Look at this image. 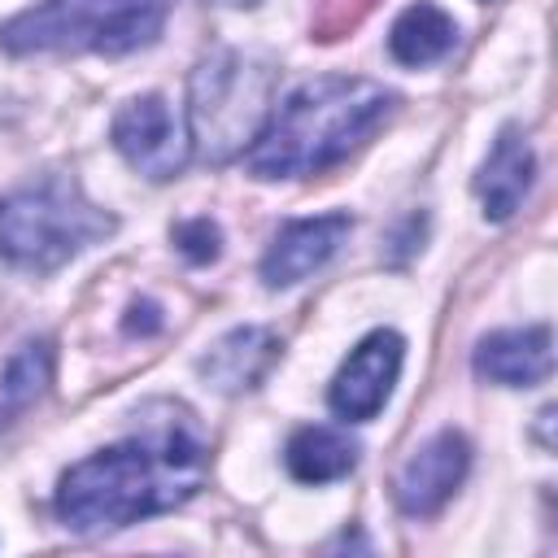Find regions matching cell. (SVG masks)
<instances>
[{"label": "cell", "instance_id": "cell-6", "mask_svg": "<svg viewBox=\"0 0 558 558\" xmlns=\"http://www.w3.org/2000/svg\"><path fill=\"white\" fill-rule=\"evenodd\" d=\"M113 144H118V153L126 157L131 170L161 183V179H174L187 166L192 135L179 126L174 109L161 96H135L113 118Z\"/></svg>", "mask_w": 558, "mask_h": 558}, {"label": "cell", "instance_id": "cell-13", "mask_svg": "<svg viewBox=\"0 0 558 558\" xmlns=\"http://www.w3.org/2000/svg\"><path fill=\"white\" fill-rule=\"evenodd\" d=\"M288 471L301 480V484H331V480H344L353 466H357V440L340 427H301L292 440H288Z\"/></svg>", "mask_w": 558, "mask_h": 558}, {"label": "cell", "instance_id": "cell-8", "mask_svg": "<svg viewBox=\"0 0 558 558\" xmlns=\"http://www.w3.org/2000/svg\"><path fill=\"white\" fill-rule=\"evenodd\" d=\"M466 462H471V449H466L462 432H453V427L436 432V436L423 440V445L405 458V466L397 471V484H392L397 506H401L405 514H436V510L453 497V488L462 484Z\"/></svg>", "mask_w": 558, "mask_h": 558}, {"label": "cell", "instance_id": "cell-10", "mask_svg": "<svg viewBox=\"0 0 558 558\" xmlns=\"http://www.w3.org/2000/svg\"><path fill=\"white\" fill-rule=\"evenodd\" d=\"M475 371L506 388H532V384L549 379V371H554L549 327L536 323V327H510V331L484 336L475 349Z\"/></svg>", "mask_w": 558, "mask_h": 558}, {"label": "cell", "instance_id": "cell-3", "mask_svg": "<svg viewBox=\"0 0 558 558\" xmlns=\"http://www.w3.org/2000/svg\"><path fill=\"white\" fill-rule=\"evenodd\" d=\"M174 0H39L4 22L9 52H105L122 57L148 48Z\"/></svg>", "mask_w": 558, "mask_h": 558}, {"label": "cell", "instance_id": "cell-14", "mask_svg": "<svg viewBox=\"0 0 558 558\" xmlns=\"http://www.w3.org/2000/svg\"><path fill=\"white\" fill-rule=\"evenodd\" d=\"M453 39H458L453 17L440 4H427V0L410 4L388 31V48L401 65H432L453 48Z\"/></svg>", "mask_w": 558, "mask_h": 558}, {"label": "cell", "instance_id": "cell-11", "mask_svg": "<svg viewBox=\"0 0 558 558\" xmlns=\"http://www.w3.org/2000/svg\"><path fill=\"white\" fill-rule=\"evenodd\" d=\"M532 187V144L519 126H506L488 153V161L480 166V179H475V192H480V205H484V218L501 222L510 218L523 196Z\"/></svg>", "mask_w": 558, "mask_h": 558}, {"label": "cell", "instance_id": "cell-17", "mask_svg": "<svg viewBox=\"0 0 558 558\" xmlns=\"http://www.w3.org/2000/svg\"><path fill=\"white\" fill-rule=\"evenodd\" d=\"M218 4H253V0H218Z\"/></svg>", "mask_w": 558, "mask_h": 558}, {"label": "cell", "instance_id": "cell-7", "mask_svg": "<svg viewBox=\"0 0 558 558\" xmlns=\"http://www.w3.org/2000/svg\"><path fill=\"white\" fill-rule=\"evenodd\" d=\"M401 353H405V340H401L397 331H388V327L371 331V336L344 357V366L336 371L331 392H327V405H331L344 423L375 418L379 405L388 401L392 384H397Z\"/></svg>", "mask_w": 558, "mask_h": 558}, {"label": "cell", "instance_id": "cell-2", "mask_svg": "<svg viewBox=\"0 0 558 558\" xmlns=\"http://www.w3.org/2000/svg\"><path fill=\"white\" fill-rule=\"evenodd\" d=\"M392 109V92L371 78L323 74L301 83L244 153L248 174L257 179H296L318 174L349 157Z\"/></svg>", "mask_w": 558, "mask_h": 558}, {"label": "cell", "instance_id": "cell-12", "mask_svg": "<svg viewBox=\"0 0 558 558\" xmlns=\"http://www.w3.org/2000/svg\"><path fill=\"white\" fill-rule=\"evenodd\" d=\"M275 357H279V340L266 327H235L205 353L201 371L218 392H244L270 371Z\"/></svg>", "mask_w": 558, "mask_h": 558}, {"label": "cell", "instance_id": "cell-16", "mask_svg": "<svg viewBox=\"0 0 558 558\" xmlns=\"http://www.w3.org/2000/svg\"><path fill=\"white\" fill-rule=\"evenodd\" d=\"M174 240H179V248H183L192 262H214V257H218V227H214L209 218L183 222V227L174 231Z\"/></svg>", "mask_w": 558, "mask_h": 558}, {"label": "cell", "instance_id": "cell-15", "mask_svg": "<svg viewBox=\"0 0 558 558\" xmlns=\"http://www.w3.org/2000/svg\"><path fill=\"white\" fill-rule=\"evenodd\" d=\"M48 384V344H26V353L13 357L0 392L13 401V405H26L31 397H39Z\"/></svg>", "mask_w": 558, "mask_h": 558}, {"label": "cell", "instance_id": "cell-4", "mask_svg": "<svg viewBox=\"0 0 558 558\" xmlns=\"http://www.w3.org/2000/svg\"><path fill=\"white\" fill-rule=\"evenodd\" d=\"M109 231L113 218L96 209L74 179H44L0 201V257L22 270H57Z\"/></svg>", "mask_w": 558, "mask_h": 558}, {"label": "cell", "instance_id": "cell-1", "mask_svg": "<svg viewBox=\"0 0 558 558\" xmlns=\"http://www.w3.org/2000/svg\"><path fill=\"white\" fill-rule=\"evenodd\" d=\"M201 475L205 449L170 427L157 445L126 440L70 466L57 488V514L70 532L83 536L118 532L187 501L201 488Z\"/></svg>", "mask_w": 558, "mask_h": 558}, {"label": "cell", "instance_id": "cell-5", "mask_svg": "<svg viewBox=\"0 0 558 558\" xmlns=\"http://www.w3.org/2000/svg\"><path fill=\"white\" fill-rule=\"evenodd\" d=\"M275 70L257 57L218 48L192 74V140L205 157L222 161L257 140L270 118Z\"/></svg>", "mask_w": 558, "mask_h": 558}, {"label": "cell", "instance_id": "cell-9", "mask_svg": "<svg viewBox=\"0 0 558 558\" xmlns=\"http://www.w3.org/2000/svg\"><path fill=\"white\" fill-rule=\"evenodd\" d=\"M349 235V214H318V218H296L288 222L266 257H262V279L266 288H292L305 275H314Z\"/></svg>", "mask_w": 558, "mask_h": 558}]
</instances>
